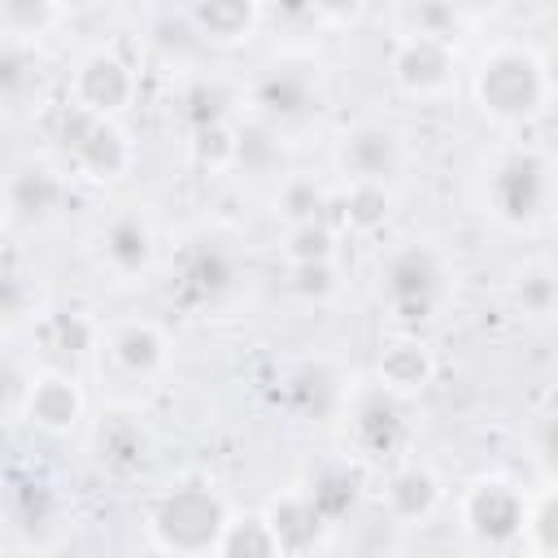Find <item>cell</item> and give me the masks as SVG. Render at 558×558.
Here are the masks:
<instances>
[{
  "label": "cell",
  "mask_w": 558,
  "mask_h": 558,
  "mask_svg": "<svg viewBox=\"0 0 558 558\" xmlns=\"http://www.w3.org/2000/svg\"><path fill=\"white\" fill-rule=\"evenodd\" d=\"M466 92L475 113L497 131H527L549 113L554 100L549 57L527 39H497L475 57Z\"/></svg>",
  "instance_id": "cell-1"
},
{
  "label": "cell",
  "mask_w": 558,
  "mask_h": 558,
  "mask_svg": "<svg viewBox=\"0 0 558 558\" xmlns=\"http://www.w3.org/2000/svg\"><path fill=\"white\" fill-rule=\"evenodd\" d=\"M480 209L493 227L510 235H536L549 227L554 214V157L536 140H510L497 144L475 183Z\"/></svg>",
  "instance_id": "cell-2"
},
{
  "label": "cell",
  "mask_w": 558,
  "mask_h": 558,
  "mask_svg": "<svg viewBox=\"0 0 558 558\" xmlns=\"http://www.w3.org/2000/svg\"><path fill=\"white\" fill-rule=\"evenodd\" d=\"M453 262L432 240H401L375 266V292L397 331H423L453 305Z\"/></svg>",
  "instance_id": "cell-3"
},
{
  "label": "cell",
  "mask_w": 558,
  "mask_h": 558,
  "mask_svg": "<svg viewBox=\"0 0 558 558\" xmlns=\"http://www.w3.org/2000/svg\"><path fill=\"white\" fill-rule=\"evenodd\" d=\"M231 510L235 506L218 484L201 475H183L148 497L144 536L157 554H214Z\"/></svg>",
  "instance_id": "cell-4"
},
{
  "label": "cell",
  "mask_w": 558,
  "mask_h": 558,
  "mask_svg": "<svg viewBox=\"0 0 558 558\" xmlns=\"http://www.w3.org/2000/svg\"><path fill=\"white\" fill-rule=\"evenodd\" d=\"M340 432H344V453L362 471H384L414 449V418L410 401L388 392L384 384H349L340 392Z\"/></svg>",
  "instance_id": "cell-5"
},
{
  "label": "cell",
  "mask_w": 558,
  "mask_h": 558,
  "mask_svg": "<svg viewBox=\"0 0 558 558\" xmlns=\"http://www.w3.org/2000/svg\"><path fill=\"white\" fill-rule=\"evenodd\" d=\"M174 349L161 323L153 318H122V323H105L100 340L92 349V366L100 388H109L118 401H140L144 392H153L166 375H170Z\"/></svg>",
  "instance_id": "cell-6"
},
{
  "label": "cell",
  "mask_w": 558,
  "mask_h": 558,
  "mask_svg": "<svg viewBox=\"0 0 558 558\" xmlns=\"http://www.w3.org/2000/svg\"><path fill=\"white\" fill-rule=\"evenodd\" d=\"M244 109L253 122L292 135L305 122H314V113L323 109V74L314 61L301 57H279L253 70L248 87H244Z\"/></svg>",
  "instance_id": "cell-7"
},
{
  "label": "cell",
  "mask_w": 558,
  "mask_h": 558,
  "mask_svg": "<svg viewBox=\"0 0 558 558\" xmlns=\"http://www.w3.org/2000/svg\"><path fill=\"white\" fill-rule=\"evenodd\" d=\"M57 144L65 153L70 174L87 183H122L135 170V140L122 126V118H96L74 105H61L57 113Z\"/></svg>",
  "instance_id": "cell-8"
},
{
  "label": "cell",
  "mask_w": 558,
  "mask_h": 558,
  "mask_svg": "<svg viewBox=\"0 0 558 558\" xmlns=\"http://www.w3.org/2000/svg\"><path fill=\"white\" fill-rule=\"evenodd\" d=\"M244 283V262L222 235H187L170 257V296L187 314H209Z\"/></svg>",
  "instance_id": "cell-9"
},
{
  "label": "cell",
  "mask_w": 558,
  "mask_h": 558,
  "mask_svg": "<svg viewBox=\"0 0 558 558\" xmlns=\"http://www.w3.org/2000/svg\"><path fill=\"white\" fill-rule=\"evenodd\" d=\"M523 506H527V488L501 471H484L471 475L458 488L453 514L458 527L471 545L480 549H514L519 545V523H523Z\"/></svg>",
  "instance_id": "cell-10"
},
{
  "label": "cell",
  "mask_w": 558,
  "mask_h": 558,
  "mask_svg": "<svg viewBox=\"0 0 558 558\" xmlns=\"http://www.w3.org/2000/svg\"><path fill=\"white\" fill-rule=\"evenodd\" d=\"M414 161V144L401 126L384 122V118H362L353 126H344L331 144V166L340 174V183H379L392 187Z\"/></svg>",
  "instance_id": "cell-11"
},
{
  "label": "cell",
  "mask_w": 558,
  "mask_h": 558,
  "mask_svg": "<svg viewBox=\"0 0 558 558\" xmlns=\"http://www.w3.org/2000/svg\"><path fill=\"white\" fill-rule=\"evenodd\" d=\"M135 100H140V70L113 44H96L70 65L65 105L96 118H122Z\"/></svg>",
  "instance_id": "cell-12"
},
{
  "label": "cell",
  "mask_w": 558,
  "mask_h": 558,
  "mask_svg": "<svg viewBox=\"0 0 558 558\" xmlns=\"http://www.w3.org/2000/svg\"><path fill=\"white\" fill-rule=\"evenodd\" d=\"M458 44L445 39H427V35H392L388 44V78L397 87V96L414 100V105H436L445 96H453L458 87Z\"/></svg>",
  "instance_id": "cell-13"
},
{
  "label": "cell",
  "mask_w": 558,
  "mask_h": 558,
  "mask_svg": "<svg viewBox=\"0 0 558 558\" xmlns=\"http://www.w3.org/2000/svg\"><path fill=\"white\" fill-rule=\"evenodd\" d=\"M157 227L144 209H113L109 218L96 222L92 231V262L100 275H109V283H144L157 266Z\"/></svg>",
  "instance_id": "cell-14"
},
{
  "label": "cell",
  "mask_w": 558,
  "mask_h": 558,
  "mask_svg": "<svg viewBox=\"0 0 558 558\" xmlns=\"http://www.w3.org/2000/svg\"><path fill=\"white\" fill-rule=\"evenodd\" d=\"M17 418H22L26 427H35L39 436H52V440L78 432L83 418H87V388H83V379L74 375V366H52V362H48L44 371H35V375L26 379Z\"/></svg>",
  "instance_id": "cell-15"
},
{
  "label": "cell",
  "mask_w": 558,
  "mask_h": 558,
  "mask_svg": "<svg viewBox=\"0 0 558 558\" xmlns=\"http://www.w3.org/2000/svg\"><path fill=\"white\" fill-rule=\"evenodd\" d=\"M379 501H384L388 523H397V527H423L445 506V480L436 475V466H427L418 458H401V462L384 466Z\"/></svg>",
  "instance_id": "cell-16"
},
{
  "label": "cell",
  "mask_w": 558,
  "mask_h": 558,
  "mask_svg": "<svg viewBox=\"0 0 558 558\" xmlns=\"http://www.w3.org/2000/svg\"><path fill=\"white\" fill-rule=\"evenodd\" d=\"M436 371H440V357L423 331H397L375 357V384H384L405 401L423 397L436 384Z\"/></svg>",
  "instance_id": "cell-17"
},
{
  "label": "cell",
  "mask_w": 558,
  "mask_h": 558,
  "mask_svg": "<svg viewBox=\"0 0 558 558\" xmlns=\"http://www.w3.org/2000/svg\"><path fill=\"white\" fill-rule=\"evenodd\" d=\"M262 519L279 545V554H310V549H323L327 545V532L331 523L323 519V510L310 501V493L301 484H288L283 493H275L266 506H262Z\"/></svg>",
  "instance_id": "cell-18"
},
{
  "label": "cell",
  "mask_w": 558,
  "mask_h": 558,
  "mask_svg": "<svg viewBox=\"0 0 558 558\" xmlns=\"http://www.w3.org/2000/svg\"><path fill=\"white\" fill-rule=\"evenodd\" d=\"M100 327H105V323L92 318V314L78 310V305L44 310V314L31 323L35 340H39V349H44V357H48L52 366L92 362V349H96V340H100Z\"/></svg>",
  "instance_id": "cell-19"
},
{
  "label": "cell",
  "mask_w": 558,
  "mask_h": 558,
  "mask_svg": "<svg viewBox=\"0 0 558 558\" xmlns=\"http://www.w3.org/2000/svg\"><path fill=\"white\" fill-rule=\"evenodd\" d=\"M262 22V0H192L187 4V26L196 39L214 48H235L244 44Z\"/></svg>",
  "instance_id": "cell-20"
},
{
  "label": "cell",
  "mask_w": 558,
  "mask_h": 558,
  "mask_svg": "<svg viewBox=\"0 0 558 558\" xmlns=\"http://www.w3.org/2000/svg\"><path fill=\"white\" fill-rule=\"evenodd\" d=\"M44 52L31 39L0 35V113L9 109H31L44 92Z\"/></svg>",
  "instance_id": "cell-21"
},
{
  "label": "cell",
  "mask_w": 558,
  "mask_h": 558,
  "mask_svg": "<svg viewBox=\"0 0 558 558\" xmlns=\"http://www.w3.org/2000/svg\"><path fill=\"white\" fill-rule=\"evenodd\" d=\"M170 113L183 126V135L214 126V122H231L235 118V92L227 83H218L214 74H183L174 96H170Z\"/></svg>",
  "instance_id": "cell-22"
},
{
  "label": "cell",
  "mask_w": 558,
  "mask_h": 558,
  "mask_svg": "<svg viewBox=\"0 0 558 558\" xmlns=\"http://www.w3.org/2000/svg\"><path fill=\"white\" fill-rule=\"evenodd\" d=\"M70 183L57 166L48 161H22L13 174H9V201H13V218H26V222H44L61 209Z\"/></svg>",
  "instance_id": "cell-23"
},
{
  "label": "cell",
  "mask_w": 558,
  "mask_h": 558,
  "mask_svg": "<svg viewBox=\"0 0 558 558\" xmlns=\"http://www.w3.org/2000/svg\"><path fill=\"white\" fill-rule=\"evenodd\" d=\"M153 453V436L140 423V414L118 410L96 427V458L109 475H135Z\"/></svg>",
  "instance_id": "cell-24"
},
{
  "label": "cell",
  "mask_w": 558,
  "mask_h": 558,
  "mask_svg": "<svg viewBox=\"0 0 558 558\" xmlns=\"http://www.w3.org/2000/svg\"><path fill=\"white\" fill-rule=\"evenodd\" d=\"M301 488H305L310 501L323 510V519L336 527L344 514H353V506H357V497H362V466H357L349 453L327 458V462H318V466L301 480Z\"/></svg>",
  "instance_id": "cell-25"
},
{
  "label": "cell",
  "mask_w": 558,
  "mask_h": 558,
  "mask_svg": "<svg viewBox=\"0 0 558 558\" xmlns=\"http://www.w3.org/2000/svg\"><path fill=\"white\" fill-rule=\"evenodd\" d=\"M392 218V187L379 183H340L331 187V222L349 235H379Z\"/></svg>",
  "instance_id": "cell-26"
},
{
  "label": "cell",
  "mask_w": 558,
  "mask_h": 558,
  "mask_svg": "<svg viewBox=\"0 0 558 558\" xmlns=\"http://www.w3.org/2000/svg\"><path fill=\"white\" fill-rule=\"evenodd\" d=\"M270 214L283 222V227H296V222H318V218H331V187L305 170H292V174H279L275 192H270Z\"/></svg>",
  "instance_id": "cell-27"
},
{
  "label": "cell",
  "mask_w": 558,
  "mask_h": 558,
  "mask_svg": "<svg viewBox=\"0 0 558 558\" xmlns=\"http://www.w3.org/2000/svg\"><path fill=\"white\" fill-rule=\"evenodd\" d=\"M532 558H554L558 554V493L554 480L545 475L536 488H527V506H523V523H519V545Z\"/></svg>",
  "instance_id": "cell-28"
},
{
  "label": "cell",
  "mask_w": 558,
  "mask_h": 558,
  "mask_svg": "<svg viewBox=\"0 0 558 558\" xmlns=\"http://www.w3.org/2000/svg\"><path fill=\"white\" fill-rule=\"evenodd\" d=\"M39 314H44V301H39L35 275L22 262L0 257V331L31 327Z\"/></svg>",
  "instance_id": "cell-29"
},
{
  "label": "cell",
  "mask_w": 558,
  "mask_h": 558,
  "mask_svg": "<svg viewBox=\"0 0 558 558\" xmlns=\"http://www.w3.org/2000/svg\"><path fill=\"white\" fill-rule=\"evenodd\" d=\"M466 26L471 22L449 0H397V31L401 35H427V39L458 44V35Z\"/></svg>",
  "instance_id": "cell-30"
},
{
  "label": "cell",
  "mask_w": 558,
  "mask_h": 558,
  "mask_svg": "<svg viewBox=\"0 0 558 558\" xmlns=\"http://www.w3.org/2000/svg\"><path fill=\"white\" fill-rule=\"evenodd\" d=\"M514 305L527 323H549L554 318L558 283H554V266L545 257H527L523 270L514 275Z\"/></svg>",
  "instance_id": "cell-31"
},
{
  "label": "cell",
  "mask_w": 558,
  "mask_h": 558,
  "mask_svg": "<svg viewBox=\"0 0 558 558\" xmlns=\"http://www.w3.org/2000/svg\"><path fill=\"white\" fill-rule=\"evenodd\" d=\"M235 131H240V118L214 122V126H201V131H187L183 144H187L192 166L205 170V174H231V161H235Z\"/></svg>",
  "instance_id": "cell-32"
},
{
  "label": "cell",
  "mask_w": 558,
  "mask_h": 558,
  "mask_svg": "<svg viewBox=\"0 0 558 558\" xmlns=\"http://www.w3.org/2000/svg\"><path fill=\"white\" fill-rule=\"evenodd\" d=\"M279 253H283L288 266H296V262H331V257H340V227L331 218L283 227Z\"/></svg>",
  "instance_id": "cell-33"
},
{
  "label": "cell",
  "mask_w": 558,
  "mask_h": 558,
  "mask_svg": "<svg viewBox=\"0 0 558 558\" xmlns=\"http://www.w3.org/2000/svg\"><path fill=\"white\" fill-rule=\"evenodd\" d=\"M214 554H222V558H279V545H275V536H270L262 510H257V514L231 510V519H227V527H222Z\"/></svg>",
  "instance_id": "cell-34"
},
{
  "label": "cell",
  "mask_w": 558,
  "mask_h": 558,
  "mask_svg": "<svg viewBox=\"0 0 558 558\" xmlns=\"http://www.w3.org/2000/svg\"><path fill=\"white\" fill-rule=\"evenodd\" d=\"M57 514H61V497L52 493V484H44V480H22V484H13V501H9L13 527L44 532V527L57 523Z\"/></svg>",
  "instance_id": "cell-35"
},
{
  "label": "cell",
  "mask_w": 558,
  "mask_h": 558,
  "mask_svg": "<svg viewBox=\"0 0 558 558\" xmlns=\"http://www.w3.org/2000/svg\"><path fill=\"white\" fill-rule=\"evenodd\" d=\"M57 22H65V17L57 13L52 0H0V35L39 44Z\"/></svg>",
  "instance_id": "cell-36"
},
{
  "label": "cell",
  "mask_w": 558,
  "mask_h": 558,
  "mask_svg": "<svg viewBox=\"0 0 558 558\" xmlns=\"http://www.w3.org/2000/svg\"><path fill=\"white\" fill-rule=\"evenodd\" d=\"M288 288H292V296H301V301H310V305H327V301H336L340 288H344V279H340V257H331V262H296V266H288Z\"/></svg>",
  "instance_id": "cell-37"
},
{
  "label": "cell",
  "mask_w": 558,
  "mask_h": 558,
  "mask_svg": "<svg viewBox=\"0 0 558 558\" xmlns=\"http://www.w3.org/2000/svg\"><path fill=\"white\" fill-rule=\"evenodd\" d=\"M371 0H310V22L318 31H353L366 17Z\"/></svg>",
  "instance_id": "cell-38"
},
{
  "label": "cell",
  "mask_w": 558,
  "mask_h": 558,
  "mask_svg": "<svg viewBox=\"0 0 558 558\" xmlns=\"http://www.w3.org/2000/svg\"><path fill=\"white\" fill-rule=\"evenodd\" d=\"M26 371H22V362L9 353V349H0V423H9V418H17V410H22V392H26Z\"/></svg>",
  "instance_id": "cell-39"
},
{
  "label": "cell",
  "mask_w": 558,
  "mask_h": 558,
  "mask_svg": "<svg viewBox=\"0 0 558 558\" xmlns=\"http://www.w3.org/2000/svg\"><path fill=\"white\" fill-rule=\"evenodd\" d=\"M279 17V22H292V26H305L310 22V0H262V17Z\"/></svg>",
  "instance_id": "cell-40"
},
{
  "label": "cell",
  "mask_w": 558,
  "mask_h": 558,
  "mask_svg": "<svg viewBox=\"0 0 558 558\" xmlns=\"http://www.w3.org/2000/svg\"><path fill=\"white\" fill-rule=\"evenodd\" d=\"M466 22H475V17H484V13H493V9H501V0H449Z\"/></svg>",
  "instance_id": "cell-41"
},
{
  "label": "cell",
  "mask_w": 558,
  "mask_h": 558,
  "mask_svg": "<svg viewBox=\"0 0 558 558\" xmlns=\"http://www.w3.org/2000/svg\"><path fill=\"white\" fill-rule=\"evenodd\" d=\"M52 4H57L61 17H87V13H96L105 0H52Z\"/></svg>",
  "instance_id": "cell-42"
},
{
  "label": "cell",
  "mask_w": 558,
  "mask_h": 558,
  "mask_svg": "<svg viewBox=\"0 0 558 558\" xmlns=\"http://www.w3.org/2000/svg\"><path fill=\"white\" fill-rule=\"evenodd\" d=\"M13 222V201H9V174H0V231Z\"/></svg>",
  "instance_id": "cell-43"
}]
</instances>
